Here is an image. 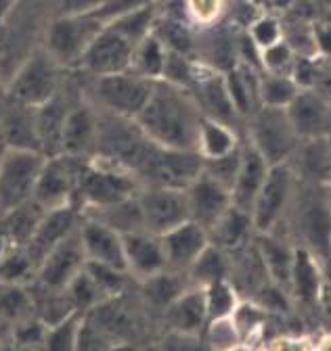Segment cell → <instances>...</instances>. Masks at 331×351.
<instances>
[{"label": "cell", "mask_w": 331, "mask_h": 351, "mask_svg": "<svg viewBox=\"0 0 331 351\" xmlns=\"http://www.w3.org/2000/svg\"><path fill=\"white\" fill-rule=\"evenodd\" d=\"M201 119L203 115L185 88L159 80L135 123L157 147L195 151Z\"/></svg>", "instance_id": "cell-1"}, {"label": "cell", "mask_w": 331, "mask_h": 351, "mask_svg": "<svg viewBox=\"0 0 331 351\" xmlns=\"http://www.w3.org/2000/svg\"><path fill=\"white\" fill-rule=\"evenodd\" d=\"M141 184L135 176L101 157L84 159L80 169L76 205L84 211L122 203L139 193Z\"/></svg>", "instance_id": "cell-2"}, {"label": "cell", "mask_w": 331, "mask_h": 351, "mask_svg": "<svg viewBox=\"0 0 331 351\" xmlns=\"http://www.w3.org/2000/svg\"><path fill=\"white\" fill-rule=\"evenodd\" d=\"M247 143H250L271 165L289 163L300 138L292 128L285 109L260 107L247 119Z\"/></svg>", "instance_id": "cell-3"}, {"label": "cell", "mask_w": 331, "mask_h": 351, "mask_svg": "<svg viewBox=\"0 0 331 351\" xmlns=\"http://www.w3.org/2000/svg\"><path fill=\"white\" fill-rule=\"evenodd\" d=\"M61 90V65L47 49L30 55L9 82V97L25 107H40Z\"/></svg>", "instance_id": "cell-4"}, {"label": "cell", "mask_w": 331, "mask_h": 351, "mask_svg": "<svg viewBox=\"0 0 331 351\" xmlns=\"http://www.w3.org/2000/svg\"><path fill=\"white\" fill-rule=\"evenodd\" d=\"M298 176L289 163L271 165L266 180L252 205V219L256 226V234L273 232L281 224V219L292 207L296 199Z\"/></svg>", "instance_id": "cell-5"}, {"label": "cell", "mask_w": 331, "mask_h": 351, "mask_svg": "<svg viewBox=\"0 0 331 351\" xmlns=\"http://www.w3.org/2000/svg\"><path fill=\"white\" fill-rule=\"evenodd\" d=\"M45 155L32 149H11L0 155V209L11 211L32 201Z\"/></svg>", "instance_id": "cell-6"}, {"label": "cell", "mask_w": 331, "mask_h": 351, "mask_svg": "<svg viewBox=\"0 0 331 351\" xmlns=\"http://www.w3.org/2000/svg\"><path fill=\"white\" fill-rule=\"evenodd\" d=\"M82 163H84V159H76L63 153L45 157V163L40 167L34 186L32 201L45 211L73 205Z\"/></svg>", "instance_id": "cell-7"}, {"label": "cell", "mask_w": 331, "mask_h": 351, "mask_svg": "<svg viewBox=\"0 0 331 351\" xmlns=\"http://www.w3.org/2000/svg\"><path fill=\"white\" fill-rule=\"evenodd\" d=\"M105 25L91 13H63L47 32V53L61 65H78Z\"/></svg>", "instance_id": "cell-8"}, {"label": "cell", "mask_w": 331, "mask_h": 351, "mask_svg": "<svg viewBox=\"0 0 331 351\" xmlns=\"http://www.w3.org/2000/svg\"><path fill=\"white\" fill-rule=\"evenodd\" d=\"M203 159L197 151H179L153 147L149 159L139 171L137 180L141 186H166L185 191L201 173Z\"/></svg>", "instance_id": "cell-9"}, {"label": "cell", "mask_w": 331, "mask_h": 351, "mask_svg": "<svg viewBox=\"0 0 331 351\" xmlns=\"http://www.w3.org/2000/svg\"><path fill=\"white\" fill-rule=\"evenodd\" d=\"M153 84L135 71H122L95 77V97L107 113L135 119L151 97Z\"/></svg>", "instance_id": "cell-10"}, {"label": "cell", "mask_w": 331, "mask_h": 351, "mask_svg": "<svg viewBox=\"0 0 331 351\" xmlns=\"http://www.w3.org/2000/svg\"><path fill=\"white\" fill-rule=\"evenodd\" d=\"M143 228L151 234H166L189 219L187 197L181 189L141 186L137 193Z\"/></svg>", "instance_id": "cell-11"}, {"label": "cell", "mask_w": 331, "mask_h": 351, "mask_svg": "<svg viewBox=\"0 0 331 351\" xmlns=\"http://www.w3.org/2000/svg\"><path fill=\"white\" fill-rule=\"evenodd\" d=\"M187 93L195 101L199 113L208 119H216L222 123H229L237 128L241 117L237 115L231 97H229V88L222 71H216L208 65H203L197 61L195 73L191 84L187 86Z\"/></svg>", "instance_id": "cell-12"}, {"label": "cell", "mask_w": 331, "mask_h": 351, "mask_svg": "<svg viewBox=\"0 0 331 351\" xmlns=\"http://www.w3.org/2000/svg\"><path fill=\"white\" fill-rule=\"evenodd\" d=\"M133 53H135V44L128 38H124L119 32H115L111 25H105L89 44V49L82 55L78 67H82L95 77L122 73L130 69Z\"/></svg>", "instance_id": "cell-13"}, {"label": "cell", "mask_w": 331, "mask_h": 351, "mask_svg": "<svg viewBox=\"0 0 331 351\" xmlns=\"http://www.w3.org/2000/svg\"><path fill=\"white\" fill-rule=\"evenodd\" d=\"M84 263L87 255L76 230L55 249H51L47 257L40 261L34 282L51 291H65V287L76 278V274L84 268Z\"/></svg>", "instance_id": "cell-14"}, {"label": "cell", "mask_w": 331, "mask_h": 351, "mask_svg": "<svg viewBox=\"0 0 331 351\" xmlns=\"http://www.w3.org/2000/svg\"><path fill=\"white\" fill-rule=\"evenodd\" d=\"M185 197H187L189 219L205 230H210L233 207L231 189L216 182L203 171L185 189Z\"/></svg>", "instance_id": "cell-15"}, {"label": "cell", "mask_w": 331, "mask_h": 351, "mask_svg": "<svg viewBox=\"0 0 331 351\" xmlns=\"http://www.w3.org/2000/svg\"><path fill=\"white\" fill-rule=\"evenodd\" d=\"M82 217H84V213H82V209L76 203L43 213L25 245L27 253L36 261V266H40V261L47 257L51 249H55L61 241H65L80 228Z\"/></svg>", "instance_id": "cell-16"}, {"label": "cell", "mask_w": 331, "mask_h": 351, "mask_svg": "<svg viewBox=\"0 0 331 351\" xmlns=\"http://www.w3.org/2000/svg\"><path fill=\"white\" fill-rule=\"evenodd\" d=\"M287 117L300 141L331 136V99L317 90H300L287 105Z\"/></svg>", "instance_id": "cell-17"}, {"label": "cell", "mask_w": 331, "mask_h": 351, "mask_svg": "<svg viewBox=\"0 0 331 351\" xmlns=\"http://www.w3.org/2000/svg\"><path fill=\"white\" fill-rule=\"evenodd\" d=\"M78 237H80L82 249H84L87 261L128 272L126 255H124V237L119 232L84 215L78 228Z\"/></svg>", "instance_id": "cell-18"}, {"label": "cell", "mask_w": 331, "mask_h": 351, "mask_svg": "<svg viewBox=\"0 0 331 351\" xmlns=\"http://www.w3.org/2000/svg\"><path fill=\"white\" fill-rule=\"evenodd\" d=\"M325 272L321 257L306 247H296L292 274H289L287 295L304 310H317L323 299Z\"/></svg>", "instance_id": "cell-19"}, {"label": "cell", "mask_w": 331, "mask_h": 351, "mask_svg": "<svg viewBox=\"0 0 331 351\" xmlns=\"http://www.w3.org/2000/svg\"><path fill=\"white\" fill-rule=\"evenodd\" d=\"M159 239H161L168 270L179 272V274H187L189 268L195 263V259L203 253L205 247L210 245L208 230L191 222V219H187V222H183L181 226L161 234Z\"/></svg>", "instance_id": "cell-20"}, {"label": "cell", "mask_w": 331, "mask_h": 351, "mask_svg": "<svg viewBox=\"0 0 331 351\" xmlns=\"http://www.w3.org/2000/svg\"><path fill=\"white\" fill-rule=\"evenodd\" d=\"M99 141V115L91 105H71L63 134H61V153L76 159H91L97 151Z\"/></svg>", "instance_id": "cell-21"}, {"label": "cell", "mask_w": 331, "mask_h": 351, "mask_svg": "<svg viewBox=\"0 0 331 351\" xmlns=\"http://www.w3.org/2000/svg\"><path fill=\"white\" fill-rule=\"evenodd\" d=\"M124 255H126V270L137 282L168 270L161 239L147 230L124 234Z\"/></svg>", "instance_id": "cell-22"}, {"label": "cell", "mask_w": 331, "mask_h": 351, "mask_svg": "<svg viewBox=\"0 0 331 351\" xmlns=\"http://www.w3.org/2000/svg\"><path fill=\"white\" fill-rule=\"evenodd\" d=\"M271 163L250 145L247 141L241 143V163L237 178L231 189L233 205L245 211H252V205L266 180Z\"/></svg>", "instance_id": "cell-23"}, {"label": "cell", "mask_w": 331, "mask_h": 351, "mask_svg": "<svg viewBox=\"0 0 331 351\" xmlns=\"http://www.w3.org/2000/svg\"><path fill=\"white\" fill-rule=\"evenodd\" d=\"M166 330L176 332H203L208 324V312H205L203 291L197 287H189L183 291L166 310L161 312Z\"/></svg>", "instance_id": "cell-24"}, {"label": "cell", "mask_w": 331, "mask_h": 351, "mask_svg": "<svg viewBox=\"0 0 331 351\" xmlns=\"http://www.w3.org/2000/svg\"><path fill=\"white\" fill-rule=\"evenodd\" d=\"M208 237L214 247H218L231 255L245 247H250L252 241L256 239V226H254L252 213L233 205L208 230Z\"/></svg>", "instance_id": "cell-25"}, {"label": "cell", "mask_w": 331, "mask_h": 351, "mask_svg": "<svg viewBox=\"0 0 331 351\" xmlns=\"http://www.w3.org/2000/svg\"><path fill=\"white\" fill-rule=\"evenodd\" d=\"M254 247L258 251V257L264 266V272L273 285L279 289L287 291L289 285V274H292L294 257H296V247L289 245L283 237L275 232H264L256 234Z\"/></svg>", "instance_id": "cell-26"}, {"label": "cell", "mask_w": 331, "mask_h": 351, "mask_svg": "<svg viewBox=\"0 0 331 351\" xmlns=\"http://www.w3.org/2000/svg\"><path fill=\"white\" fill-rule=\"evenodd\" d=\"M69 109H71V105H67V101H63L61 90L51 101L34 109L38 151L45 157L61 153V134H63V125H65V117H67Z\"/></svg>", "instance_id": "cell-27"}, {"label": "cell", "mask_w": 331, "mask_h": 351, "mask_svg": "<svg viewBox=\"0 0 331 351\" xmlns=\"http://www.w3.org/2000/svg\"><path fill=\"white\" fill-rule=\"evenodd\" d=\"M300 230L310 249L319 257L331 253V213L317 199H308L300 209Z\"/></svg>", "instance_id": "cell-28"}, {"label": "cell", "mask_w": 331, "mask_h": 351, "mask_svg": "<svg viewBox=\"0 0 331 351\" xmlns=\"http://www.w3.org/2000/svg\"><path fill=\"white\" fill-rule=\"evenodd\" d=\"M296 176H304L306 180L321 182L331 178V147L329 138L317 141H300L294 157L289 159Z\"/></svg>", "instance_id": "cell-29"}, {"label": "cell", "mask_w": 331, "mask_h": 351, "mask_svg": "<svg viewBox=\"0 0 331 351\" xmlns=\"http://www.w3.org/2000/svg\"><path fill=\"white\" fill-rule=\"evenodd\" d=\"M241 145L237 136V128L203 117L197 132V147L195 151L201 155V159H216L222 155H229Z\"/></svg>", "instance_id": "cell-30"}, {"label": "cell", "mask_w": 331, "mask_h": 351, "mask_svg": "<svg viewBox=\"0 0 331 351\" xmlns=\"http://www.w3.org/2000/svg\"><path fill=\"white\" fill-rule=\"evenodd\" d=\"M141 285V299L151 307L157 310L159 314L168 307L183 291H187L191 285L185 274L172 272V270H163L151 278H145L139 282Z\"/></svg>", "instance_id": "cell-31"}, {"label": "cell", "mask_w": 331, "mask_h": 351, "mask_svg": "<svg viewBox=\"0 0 331 351\" xmlns=\"http://www.w3.org/2000/svg\"><path fill=\"white\" fill-rule=\"evenodd\" d=\"M185 276L189 285L197 289H203L220 280H229L231 278V253L210 243L203 249V253L195 259V263Z\"/></svg>", "instance_id": "cell-32"}, {"label": "cell", "mask_w": 331, "mask_h": 351, "mask_svg": "<svg viewBox=\"0 0 331 351\" xmlns=\"http://www.w3.org/2000/svg\"><path fill=\"white\" fill-rule=\"evenodd\" d=\"M84 215L97 219V222H101L105 226H109L111 230L119 232L122 237L137 232V230H145L143 228V217H141V211H139V203H137V195L126 199V201H122V203L109 205V207L84 211Z\"/></svg>", "instance_id": "cell-33"}, {"label": "cell", "mask_w": 331, "mask_h": 351, "mask_svg": "<svg viewBox=\"0 0 331 351\" xmlns=\"http://www.w3.org/2000/svg\"><path fill=\"white\" fill-rule=\"evenodd\" d=\"M166 57H168V49H166L161 40L151 32L135 47L130 71H135L137 75L149 82H159L163 77Z\"/></svg>", "instance_id": "cell-34"}, {"label": "cell", "mask_w": 331, "mask_h": 351, "mask_svg": "<svg viewBox=\"0 0 331 351\" xmlns=\"http://www.w3.org/2000/svg\"><path fill=\"white\" fill-rule=\"evenodd\" d=\"M36 261L23 245H11L0 253V282L32 285L36 278Z\"/></svg>", "instance_id": "cell-35"}, {"label": "cell", "mask_w": 331, "mask_h": 351, "mask_svg": "<svg viewBox=\"0 0 331 351\" xmlns=\"http://www.w3.org/2000/svg\"><path fill=\"white\" fill-rule=\"evenodd\" d=\"M298 93L300 86L292 75L260 71V107L287 109Z\"/></svg>", "instance_id": "cell-36"}, {"label": "cell", "mask_w": 331, "mask_h": 351, "mask_svg": "<svg viewBox=\"0 0 331 351\" xmlns=\"http://www.w3.org/2000/svg\"><path fill=\"white\" fill-rule=\"evenodd\" d=\"M65 295H67V301L71 303L73 312L78 314H89L93 312L97 305H101L103 301H107L101 293V289L97 287V282L93 280V276L89 274L87 270V263L84 268H82L76 278L65 287Z\"/></svg>", "instance_id": "cell-37"}, {"label": "cell", "mask_w": 331, "mask_h": 351, "mask_svg": "<svg viewBox=\"0 0 331 351\" xmlns=\"http://www.w3.org/2000/svg\"><path fill=\"white\" fill-rule=\"evenodd\" d=\"M32 314H34V297L30 285L0 282V318L15 324Z\"/></svg>", "instance_id": "cell-38"}, {"label": "cell", "mask_w": 331, "mask_h": 351, "mask_svg": "<svg viewBox=\"0 0 331 351\" xmlns=\"http://www.w3.org/2000/svg\"><path fill=\"white\" fill-rule=\"evenodd\" d=\"M84 324V314H69L67 318L49 324L43 351H78L80 330Z\"/></svg>", "instance_id": "cell-39"}, {"label": "cell", "mask_w": 331, "mask_h": 351, "mask_svg": "<svg viewBox=\"0 0 331 351\" xmlns=\"http://www.w3.org/2000/svg\"><path fill=\"white\" fill-rule=\"evenodd\" d=\"M233 322L241 335L243 341H252L258 343V337L262 335L264 326H266V318H269V310L254 301V299H243L239 301V305L235 307L233 312Z\"/></svg>", "instance_id": "cell-40"}, {"label": "cell", "mask_w": 331, "mask_h": 351, "mask_svg": "<svg viewBox=\"0 0 331 351\" xmlns=\"http://www.w3.org/2000/svg\"><path fill=\"white\" fill-rule=\"evenodd\" d=\"M203 299H205V312H208V320L227 318L233 316L235 307L241 301V293L235 289L231 280H220L214 285L203 287Z\"/></svg>", "instance_id": "cell-41"}, {"label": "cell", "mask_w": 331, "mask_h": 351, "mask_svg": "<svg viewBox=\"0 0 331 351\" xmlns=\"http://www.w3.org/2000/svg\"><path fill=\"white\" fill-rule=\"evenodd\" d=\"M201 337L205 341V347H208L210 351H229V349L237 347L239 343H243V339H241L231 316L208 320Z\"/></svg>", "instance_id": "cell-42"}, {"label": "cell", "mask_w": 331, "mask_h": 351, "mask_svg": "<svg viewBox=\"0 0 331 351\" xmlns=\"http://www.w3.org/2000/svg\"><path fill=\"white\" fill-rule=\"evenodd\" d=\"M183 9L189 23L199 27H212L225 17L227 0H183Z\"/></svg>", "instance_id": "cell-43"}, {"label": "cell", "mask_w": 331, "mask_h": 351, "mask_svg": "<svg viewBox=\"0 0 331 351\" xmlns=\"http://www.w3.org/2000/svg\"><path fill=\"white\" fill-rule=\"evenodd\" d=\"M296 59H298V55L292 51V47H289L285 40H279L277 44H273V47L260 51V71L292 75Z\"/></svg>", "instance_id": "cell-44"}, {"label": "cell", "mask_w": 331, "mask_h": 351, "mask_svg": "<svg viewBox=\"0 0 331 351\" xmlns=\"http://www.w3.org/2000/svg\"><path fill=\"white\" fill-rule=\"evenodd\" d=\"M250 40L256 44L258 51H264L279 40H283V21L275 13H262L250 27L245 29Z\"/></svg>", "instance_id": "cell-45"}, {"label": "cell", "mask_w": 331, "mask_h": 351, "mask_svg": "<svg viewBox=\"0 0 331 351\" xmlns=\"http://www.w3.org/2000/svg\"><path fill=\"white\" fill-rule=\"evenodd\" d=\"M47 328H49V324L43 318H38L36 314H32V316H27V318L13 324L11 341H13L15 347H38V349H43Z\"/></svg>", "instance_id": "cell-46"}, {"label": "cell", "mask_w": 331, "mask_h": 351, "mask_svg": "<svg viewBox=\"0 0 331 351\" xmlns=\"http://www.w3.org/2000/svg\"><path fill=\"white\" fill-rule=\"evenodd\" d=\"M239 163H241V145L235 151H231L229 155H222L216 159H203L201 171L208 173L216 182L225 184L227 189H233V182L239 171Z\"/></svg>", "instance_id": "cell-47"}, {"label": "cell", "mask_w": 331, "mask_h": 351, "mask_svg": "<svg viewBox=\"0 0 331 351\" xmlns=\"http://www.w3.org/2000/svg\"><path fill=\"white\" fill-rule=\"evenodd\" d=\"M157 351H210L205 347L201 332H176V330H163Z\"/></svg>", "instance_id": "cell-48"}, {"label": "cell", "mask_w": 331, "mask_h": 351, "mask_svg": "<svg viewBox=\"0 0 331 351\" xmlns=\"http://www.w3.org/2000/svg\"><path fill=\"white\" fill-rule=\"evenodd\" d=\"M153 3H157V0H105V3H101L97 9L87 11V13H91L103 25H107L113 19L122 17V15H128V13L137 11V9L147 7V5H153Z\"/></svg>", "instance_id": "cell-49"}, {"label": "cell", "mask_w": 331, "mask_h": 351, "mask_svg": "<svg viewBox=\"0 0 331 351\" xmlns=\"http://www.w3.org/2000/svg\"><path fill=\"white\" fill-rule=\"evenodd\" d=\"M264 351H315V339L306 335H279L264 347Z\"/></svg>", "instance_id": "cell-50"}, {"label": "cell", "mask_w": 331, "mask_h": 351, "mask_svg": "<svg viewBox=\"0 0 331 351\" xmlns=\"http://www.w3.org/2000/svg\"><path fill=\"white\" fill-rule=\"evenodd\" d=\"M312 34H315L317 57H321L325 61H331V27L317 17L315 23H312Z\"/></svg>", "instance_id": "cell-51"}, {"label": "cell", "mask_w": 331, "mask_h": 351, "mask_svg": "<svg viewBox=\"0 0 331 351\" xmlns=\"http://www.w3.org/2000/svg\"><path fill=\"white\" fill-rule=\"evenodd\" d=\"M105 0H61V13H87L97 9Z\"/></svg>", "instance_id": "cell-52"}, {"label": "cell", "mask_w": 331, "mask_h": 351, "mask_svg": "<svg viewBox=\"0 0 331 351\" xmlns=\"http://www.w3.org/2000/svg\"><path fill=\"white\" fill-rule=\"evenodd\" d=\"M315 351H331V332H325L315 341Z\"/></svg>", "instance_id": "cell-53"}, {"label": "cell", "mask_w": 331, "mask_h": 351, "mask_svg": "<svg viewBox=\"0 0 331 351\" xmlns=\"http://www.w3.org/2000/svg\"><path fill=\"white\" fill-rule=\"evenodd\" d=\"M11 328L13 324L5 318H0V343L3 341H11Z\"/></svg>", "instance_id": "cell-54"}, {"label": "cell", "mask_w": 331, "mask_h": 351, "mask_svg": "<svg viewBox=\"0 0 331 351\" xmlns=\"http://www.w3.org/2000/svg\"><path fill=\"white\" fill-rule=\"evenodd\" d=\"M229 351H264V347H260L258 343H252V341H243V343H239L237 347H233Z\"/></svg>", "instance_id": "cell-55"}, {"label": "cell", "mask_w": 331, "mask_h": 351, "mask_svg": "<svg viewBox=\"0 0 331 351\" xmlns=\"http://www.w3.org/2000/svg\"><path fill=\"white\" fill-rule=\"evenodd\" d=\"M15 5V0H0V19H3Z\"/></svg>", "instance_id": "cell-56"}, {"label": "cell", "mask_w": 331, "mask_h": 351, "mask_svg": "<svg viewBox=\"0 0 331 351\" xmlns=\"http://www.w3.org/2000/svg\"><path fill=\"white\" fill-rule=\"evenodd\" d=\"M0 351H15L13 341H3V343H0Z\"/></svg>", "instance_id": "cell-57"}, {"label": "cell", "mask_w": 331, "mask_h": 351, "mask_svg": "<svg viewBox=\"0 0 331 351\" xmlns=\"http://www.w3.org/2000/svg\"><path fill=\"white\" fill-rule=\"evenodd\" d=\"M319 19H321V21H325V23L331 27V5L327 7V11H325V13H323V17H319Z\"/></svg>", "instance_id": "cell-58"}, {"label": "cell", "mask_w": 331, "mask_h": 351, "mask_svg": "<svg viewBox=\"0 0 331 351\" xmlns=\"http://www.w3.org/2000/svg\"><path fill=\"white\" fill-rule=\"evenodd\" d=\"M15 351H43V349H38V347H15Z\"/></svg>", "instance_id": "cell-59"}, {"label": "cell", "mask_w": 331, "mask_h": 351, "mask_svg": "<svg viewBox=\"0 0 331 351\" xmlns=\"http://www.w3.org/2000/svg\"><path fill=\"white\" fill-rule=\"evenodd\" d=\"M329 5H331V0H329Z\"/></svg>", "instance_id": "cell-60"}]
</instances>
